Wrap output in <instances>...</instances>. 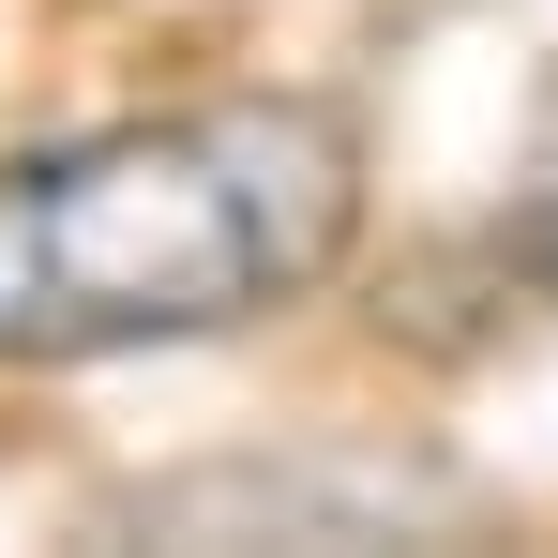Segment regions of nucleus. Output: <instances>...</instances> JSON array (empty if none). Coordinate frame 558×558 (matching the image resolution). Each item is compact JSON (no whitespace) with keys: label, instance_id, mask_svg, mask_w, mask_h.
Masks as SVG:
<instances>
[{"label":"nucleus","instance_id":"obj_1","mask_svg":"<svg viewBox=\"0 0 558 558\" xmlns=\"http://www.w3.org/2000/svg\"><path fill=\"white\" fill-rule=\"evenodd\" d=\"M363 121L317 92H211L0 167V363L211 348L348 272Z\"/></svg>","mask_w":558,"mask_h":558},{"label":"nucleus","instance_id":"obj_2","mask_svg":"<svg viewBox=\"0 0 558 558\" xmlns=\"http://www.w3.org/2000/svg\"><path fill=\"white\" fill-rule=\"evenodd\" d=\"M513 257L558 287V106H544V136H529V167H513Z\"/></svg>","mask_w":558,"mask_h":558}]
</instances>
